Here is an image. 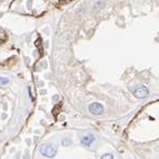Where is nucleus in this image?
Here are the masks:
<instances>
[{"mask_svg":"<svg viewBox=\"0 0 159 159\" xmlns=\"http://www.w3.org/2000/svg\"><path fill=\"white\" fill-rule=\"evenodd\" d=\"M56 146L54 144H51V143H45V144L41 145L40 147V153L43 155V156L47 157V158H52L56 155Z\"/></svg>","mask_w":159,"mask_h":159,"instance_id":"obj_1","label":"nucleus"},{"mask_svg":"<svg viewBox=\"0 0 159 159\" xmlns=\"http://www.w3.org/2000/svg\"><path fill=\"white\" fill-rule=\"evenodd\" d=\"M132 94L136 98L143 99V98H146L148 96V89L145 86L139 85L132 89Z\"/></svg>","mask_w":159,"mask_h":159,"instance_id":"obj_2","label":"nucleus"},{"mask_svg":"<svg viewBox=\"0 0 159 159\" xmlns=\"http://www.w3.org/2000/svg\"><path fill=\"white\" fill-rule=\"evenodd\" d=\"M103 111H104V109H103V106H102V104H100V103L94 102V103H91L90 106H89V112H90L91 114L101 115L103 113Z\"/></svg>","mask_w":159,"mask_h":159,"instance_id":"obj_3","label":"nucleus"},{"mask_svg":"<svg viewBox=\"0 0 159 159\" xmlns=\"http://www.w3.org/2000/svg\"><path fill=\"white\" fill-rule=\"evenodd\" d=\"M95 141V137L93 136V134H86V136H84L82 138V140H81V142H82L83 145H85V146H89V145H91V143Z\"/></svg>","mask_w":159,"mask_h":159,"instance_id":"obj_4","label":"nucleus"},{"mask_svg":"<svg viewBox=\"0 0 159 159\" xmlns=\"http://www.w3.org/2000/svg\"><path fill=\"white\" fill-rule=\"evenodd\" d=\"M100 159H114V156L112 154H104Z\"/></svg>","mask_w":159,"mask_h":159,"instance_id":"obj_5","label":"nucleus"},{"mask_svg":"<svg viewBox=\"0 0 159 159\" xmlns=\"http://www.w3.org/2000/svg\"><path fill=\"white\" fill-rule=\"evenodd\" d=\"M0 83H2V84H8V83H9V80L4 79V77H0Z\"/></svg>","mask_w":159,"mask_h":159,"instance_id":"obj_6","label":"nucleus"}]
</instances>
